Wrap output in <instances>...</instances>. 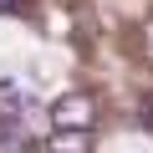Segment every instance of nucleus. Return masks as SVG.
<instances>
[{"instance_id": "nucleus-1", "label": "nucleus", "mask_w": 153, "mask_h": 153, "mask_svg": "<svg viewBox=\"0 0 153 153\" xmlns=\"http://www.w3.org/2000/svg\"><path fill=\"white\" fill-rule=\"evenodd\" d=\"M92 117H97L92 92H66V97L51 102V128L56 133H92Z\"/></svg>"}, {"instance_id": "nucleus-2", "label": "nucleus", "mask_w": 153, "mask_h": 153, "mask_svg": "<svg viewBox=\"0 0 153 153\" xmlns=\"http://www.w3.org/2000/svg\"><path fill=\"white\" fill-rule=\"evenodd\" d=\"M51 153H92V133H51Z\"/></svg>"}, {"instance_id": "nucleus-3", "label": "nucleus", "mask_w": 153, "mask_h": 153, "mask_svg": "<svg viewBox=\"0 0 153 153\" xmlns=\"http://www.w3.org/2000/svg\"><path fill=\"white\" fill-rule=\"evenodd\" d=\"M21 143H26L21 112H0V148H21Z\"/></svg>"}, {"instance_id": "nucleus-4", "label": "nucleus", "mask_w": 153, "mask_h": 153, "mask_svg": "<svg viewBox=\"0 0 153 153\" xmlns=\"http://www.w3.org/2000/svg\"><path fill=\"white\" fill-rule=\"evenodd\" d=\"M10 10H21V0H0V16H10Z\"/></svg>"}, {"instance_id": "nucleus-5", "label": "nucleus", "mask_w": 153, "mask_h": 153, "mask_svg": "<svg viewBox=\"0 0 153 153\" xmlns=\"http://www.w3.org/2000/svg\"><path fill=\"white\" fill-rule=\"evenodd\" d=\"M143 123H148V128H153V107H148V112H143Z\"/></svg>"}]
</instances>
